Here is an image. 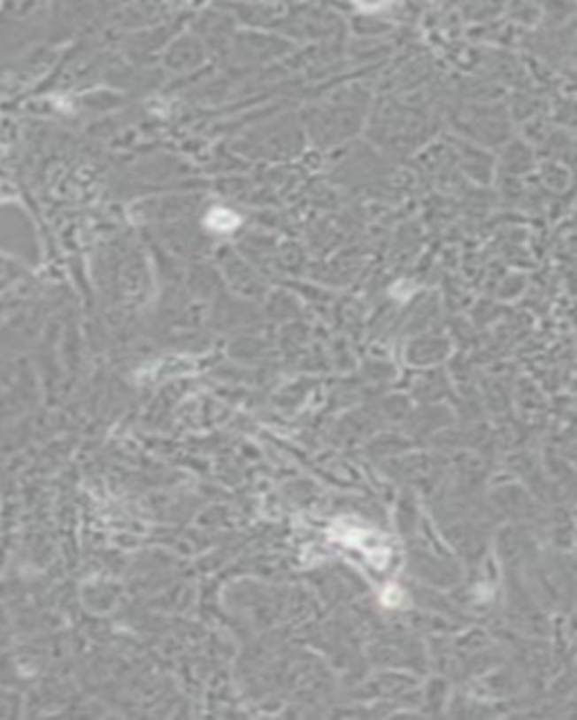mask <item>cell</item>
I'll use <instances>...</instances> for the list:
<instances>
[{
  "label": "cell",
  "instance_id": "cell-1",
  "mask_svg": "<svg viewBox=\"0 0 577 720\" xmlns=\"http://www.w3.org/2000/svg\"><path fill=\"white\" fill-rule=\"evenodd\" d=\"M208 226L212 230H217V233H226V230L237 226V218H235V214L226 212V210H212L208 214Z\"/></svg>",
  "mask_w": 577,
  "mask_h": 720
}]
</instances>
